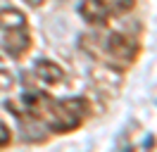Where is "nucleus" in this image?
<instances>
[{
  "instance_id": "obj_1",
  "label": "nucleus",
  "mask_w": 157,
  "mask_h": 152,
  "mask_svg": "<svg viewBox=\"0 0 157 152\" xmlns=\"http://www.w3.org/2000/svg\"><path fill=\"white\" fill-rule=\"evenodd\" d=\"M90 114V104L86 97H67L62 102L50 100L48 109L43 112V121L52 133H71L83 124V116Z\"/></svg>"
},
{
  "instance_id": "obj_2",
  "label": "nucleus",
  "mask_w": 157,
  "mask_h": 152,
  "mask_svg": "<svg viewBox=\"0 0 157 152\" xmlns=\"http://www.w3.org/2000/svg\"><path fill=\"white\" fill-rule=\"evenodd\" d=\"M95 38V50H90V57H95V52H98L100 48L105 50V55H109V59L114 62V64H131L133 59L138 57V43L133 40L131 36H126V33H109L102 43H100L98 36Z\"/></svg>"
},
{
  "instance_id": "obj_3",
  "label": "nucleus",
  "mask_w": 157,
  "mask_h": 152,
  "mask_svg": "<svg viewBox=\"0 0 157 152\" xmlns=\"http://www.w3.org/2000/svg\"><path fill=\"white\" fill-rule=\"evenodd\" d=\"M136 5V0H81L78 14L88 24H105L112 14H121Z\"/></svg>"
},
{
  "instance_id": "obj_4",
  "label": "nucleus",
  "mask_w": 157,
  "mask_h": 152,
  "mask_svg": "<svg viewBox=\"0 0 157 152\" xmlns=\"http://www.w3.org/2000/svg\"><path fill=\"white\" fill-rule=\"evenodd\" d=\"M29 48H31V33L26 31V26L7 31V36H5V52H7L10 57L26 55Z\"/></svg>"
},
{
  "instance_id": "obj_5",
  "label": "nucleus",
  "mask_w": 157,
  "mask_h": 152,
  "mask_svg": "<svg viewBox=\"0 0 157 152\" xmlns=\"http://www.w3.org/2000/svg\"><path fill=\"white\" fill-rule=\"evenodd\" d=\"M36 76H38L43 83L57 86V83L64 81V69L57 62H52V59H38L36 62Z\"/></svg>"
},
{
  "instance_id": "obj_6",
  "label": "nucleus",
  "mask_w": 157,
  "mask_h": 152,
  "mask_svg": "<svg viewBox=\"0 0 157 152\" xmlns=\"http://www.w3.org/2000/svg\"><path fill=\"white\" fill-rule=\"evenodd\" d=\"M26 26V14L17 7H2L0 10V28L2 31H12V28Z\"/></svg>"
},
{
  "instance_id": "obj_7",
  "label": "nucleus",
  "mask_w": 157,
  "mask_h": 152,
  "mask_svg": "<svg viewBox=\"0 0 157 152\" xmlns=\"http://www.w3.org/2000/svg\"><path fill=\"white\" fill-rule=\"evenodd\" d=\"M12 86H14V76L7 69H0V90H10Z\"/></svg>"
},
{
  "instance_id": "obj_8",
  "label": "nucleus",
  "mask_w": 157,
  "mask_h": 152,
  "mask_svg": "<svg viewBox=\"0 0 157 152\" xmlns=\"http://www.w3.org/2000/svg\"><path fill=\"white\" fill-rule=\"evenodd\" d=\"M10 140H12V133H10V128H7V124L0 121V147L10 145Z\"/></svg>"
},
{
  "instance_id": "obj_9",
  "label": "nucleus",
  "mask_w": 157,
  "mask_h": 152,
  "mask_svg": "<svg viewBox=\"0 0 157 152\" xmlns=\"http://www.w3.org/2000/svg\"><path fill=\"white\" fill-rule=\"evenodd\" d=\"M26 5H31V7H38V5H43V0H26Z\"/></svg>"
}]
</instances>
